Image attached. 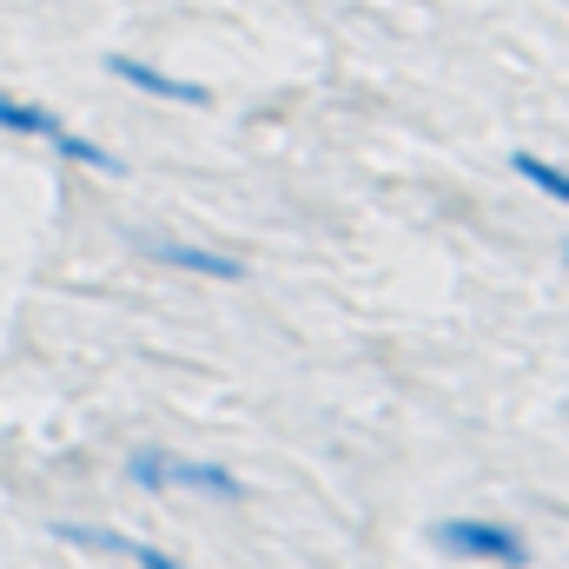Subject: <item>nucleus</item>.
Segmentation results:
<instances>
[{"mask_svg": "<svg viewBox=\"0 0 569 569\" xmlns=\"http://www.w3.org/2000/svg\"><path fill=\"white\" fill-rule=\"evenodd\" d=\"M120 557H127V563H140V569H186L179 557H166L159 543H140V537H120Z\"/></svg>", "mask_w": 569, "mask_h": 569, "instance_id": "6e6552de", "label": "nucleus"}, {"mask_svg": "<svg viewBox=\"0 0 569 569\" xmlns=\"http://www.w3.org/2000/svg\"><path fill=\"white\" fill-rule=\"evenodd\" d=\"M107 73H113V80H127V87H140V93H152V100H179V107H206V100H212L199 80L159 73L152 60H133V53H107Z\"/></svg>", "mask_w": 569, "mask_h": 569, "instance_id": "7ed1b4c3", "label": "nucleus"}, {"mask_svg": "<svg viewBox=\"0 0 569 569\" xmlns=\"http://www.w3.org/2000/svg\"><path fill=\"white\" fill-rule=\"evenodd\" d=\"M0 133H20V140H53V133H60V120H53L47 107H33V100L0 93Z\"/></svg>", "mask_w": 569, "mask_h": 569, "instance_id": "423d86ee", "label": "nucleus"}, {"mask_svg": "<svg viewBox=\"0 0 569 569\" xmlns=\"http://www.w3.org/2000/svg\"><path fill=\"white\" fill-rule=\"evenodd\" d=\"M510 172H517L523 186H537L543 199H557V206H569V166H557V159H543V152H510Z\"/></svg>", "mask_w": 569, "mask_h": 569, "instance_id": "39448f33", "label": "nucleus"}, {"mask_svg": "<svg viewBox=\"0 0 569 569\" xmlns=\"http://www.w3.org/2000/svg\"><path fill=\"white\" fill-rule=\"evenodd\" d=\"M437 550L457 563H490V569H530V543L517 523L497 517H443L437 523Z\"/></svg>", "mask_w": 569, "mask_h": 569, "instance_id": "f257e3e1", "label": "nucleus"}, {"mask_svg": "<svg viewBox=\"0 0 569 569\" xmlns=\"http://www.w3.org/2000/svg\"><path fill=\"white\" fill-rule=\"evenodd\" d=\"M53 146H60L73 166H93V172H127V159H120V152H107V146L87 140V133H67V127H60V133H53Z\"/></svg>", "mask_w": 569, "mask_h": 569, "instance_id": "0eeeda50", "label": "nucleus"}, {"mask_svg": "<svg viewBox=\"0 0 569 569\" xmlns=\"http://www.w3.org/2000/svg\"><path fill=\"white\" fill-rule=\"evenodd\" d=\"M146 252H152L159 266H172V272H192V279H219V284L246 279V266H239L232 252H206V246H179V239H152Z\"/></svg>", "mask_w": 569, "mask_h": 569, "instance_id": "20e7f679", "label": "nucleus"}, {"mask_svg": "<svg viewBox=\"0 0 569 569\" xmlns=\"http://www.w3.org/2000/svg\"><path fill=\"white\" fill-rule=\"evenodd\" d=\"M159 490H192V497H212V503H239L246 497V483L226 463H206V457H166L159 463Z\"/></svg>", "mask_w": 569, "mask_h": 569, "instance_id": "f03ea898", "label": "nucleus"}, {"mask_svg": "<svg viewBox=\"0 0 569 569\" xmlns=\"http://www.w3.org/2000/svg\"><path fill=\"white\" fill-rule=\"evenodd\" d=\"M563 259H569V246H563Z\"/></svg>", "mask_w": 569, "mask_h": 569, "instance_id": "1a4fd4ad", "label": "nucleus"}]
</instances>
